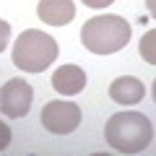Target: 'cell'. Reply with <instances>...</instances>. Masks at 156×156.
<instances>
[{
    "label": "cell",
    "mask_w": 156,
    "mask_h": 156,
    "mask_svg": "<svg viewBox=\"0 0 156 156\" xmlns=\"http://www.w3.org/2000/svg\"><path fill=\"white\" fill-rule=\"evenodd\" d=\"M130 39V23L122 16H94L81 29V42L94 55H112L128 47Z\"/></svg>",
    "instance_id": "cell-2"
},
{
    "label": "cell",
    "mask_w": 156,
    "mask_h": 156,
    "mask_svg": "<svg viewBox=\"0 0 156 156\" xmlns=\"http://www.w3.org/2000/svg\"><path fill=\"white\" fill-rule=\"evenodd\" d=\"M148 11H151V13H154V0H148Z\"/></svg>",
    "instance_id": "cell-13"
},
{
    "label": "cell",
    "mask_w": 156,
    "mask_h": 156,
    "mask_svg": "<svg viewBox=\"0 0 156 156\" xmlns=\"http://www.w3.org/2000/svg\"><path fill=\"white\" fill-rule=\"evenodd\" d=\"M57 60V42L39 29H26L13 44V65L26 73H42Z\"/></svg>",
    "instance_id": "cell-3"
},
{
    "label": "cell",
    "mask_w": 156,
    "mask_h": 156,
    "mask_svg": "<svg viewBox=\"0 0 156 156\" xmlns=\"http://www.w3.org/2000/svg\"><path fill=\"white\" fill-rule=\"evenodd\" d=\"M146 96V86L135 76H120L109 83V99L117 104H138Z\"/></svg>",
    "instance_id": "cell-8"
},
{
    "label": "cell",
    "mask_w": 156,
    "mask_h": 156,
    "mask_svg": "<svg viewBox=\"0 0 156 156\" xmlns=\"http://www.w3.org/2000/svg\"><path fill=\"white\" fill-rule=\"evenodd\" d=\"M8 42H11V23L0 21V52L8 47Z\"/></svg>",
    "instance_id": "cell-10"
},
{
    "label": "cell",
    "mask_w": 156,
    "mask_h": 156,
    "mask_svg": "<svg viewBox=\"0 0 156 156\" xmlns=\"http://www.w3.org/2000/svg\"><path fill=\"white\" fill-rule=\"evenodd\" d=\"M104 138L120 154H140L154 140V125L143 112L125 109L107 120Z\"/></svg>",
    "instance_id": "cell-1"
},
{
    "label": "cell",
    "mask_w": 156,
    "mask_h": 156,
    "mask_svg": "<svg viewBox=\"0 0 156 156\" xmlns=\"http://www.w3.org/2000/svg\"><path fill=\"white\" fill-rule=\"evenodd\" d=\"M37 16L50 26H65L76 16V3L73 0H39Z\"/></svg>",
    "instance_id": "cell-6"
},
{
    "label": "cell",
    "mask_w": 156,
    "mask_h": 156,
    "mask_svg": "<svg viewBox=\"0 0 156 156\" xmlns=\"http://www.w3.org/2000/svg\"><path fill=\"white\" fill-rule=\"evenodd\" d=\"M39 120L50 133L68 135L81 125V107L73 101H47Z\"/></svg>",
    "instance_id": "cell-4"
},
{
    "label": "cell",
    "mask_w": 156,
    "mask_h": 156,
    "mask_svg": "<svg viewBox=\"0 0 156 156\" xmlns=\"http://www.w3.org/2000/svg\"><path fill=\"white\" fill-rule=\"evenodd\" d=\"M154 42H156V31H154V29H148V31L143 34V39H140V55H143V60H146V62H151V65L156 62Z\"/></svg>",
    "instance_id": "cell-9"
},
{
    "label": "cell",
    "mask_w": 156,
    "mask_h": 156,
    "mask_svg": "<svg viewBox=\"0 0 156 156\" xmlns=\"http://www.w3.org/2000/svg\"><path fill=\"white\" fill-rule=\"evenodd\" d=\"M34 99L31 83H26L23 78H11L3 89H0V112L11 120H18L29 112Z\"/></svg>",
    "instance_id": "cell-5"
},
{
    "label": "cell",
    "mask_w": 156,
    "mask_h": 156,
    "mask_svg": "<svg viewBox=\"0 0 156 156\" xmlns=\"http://www.w3.org/2000/svg\"><path fill=\"white\" fill-rule=\"evenodd\" d=\"M11 146V128L5 122H0V151H5Z\"/></svg>",
    "instance_id": "cell-11"
},
{
    "label": "cell",
    "mask_w": 156,
    "mask_h": 156,
    "mask_svg": "<svg viewBox=\"0 0 156 156\" xmlns=\"http://www.w3.org/2000/svg\"><path fill=\"white\" fill-rule=\"evenodd\" d=\"M115 0H83V5H89V8H107V5H112Z\"/></svg>",
    "instance_id": "cell-12"
},
{
    "label": "cell",
    "mask_w": 156,
    "mask_h": 156,
    "mask_svg": "<svg viewBox=\"0 0 156 156\" xmlns=\"http://www.w3.org/2000/svg\"><path fill=\"white\" fill-rule=\"evenodd\" d=\"M83 86H86V73H83V68H78V65H62L52 76V89L62 96L81 94Z\"/></svg>",
    "instance_id": "cell-7"
}]
</instances>
